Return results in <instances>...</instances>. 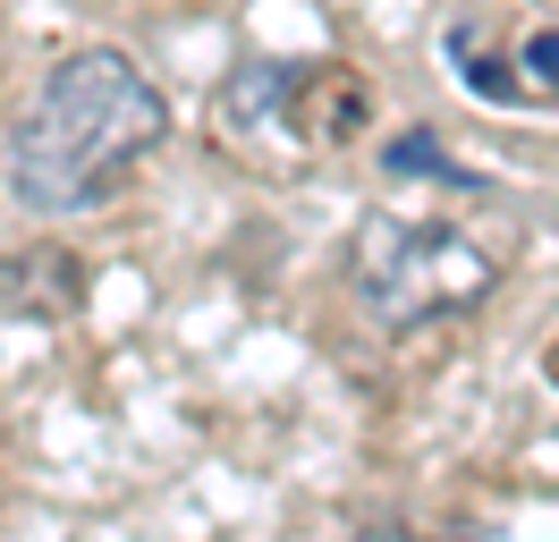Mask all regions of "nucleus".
<instances>
[{"label": "nucleus", "instance_id": "423d86ee", "mask_svg": "<svg viewBox=\"0 0 559 542\" xmlns=\"http://www.w3.org/2000/svg\"><path fill=\"white\" fill-rule=\"evenodd\" d=\"M525 68H543V76H551V68H559V34H543V43L525 51Z\"/></svg>", "mask_w": 559, "mask_h": 542}, {"label": "nucleus", "instance_id": "f257e3e1", "mask_svg": "<svg viewBox=\"0 0 559 542\" xmlns=\"http://www.w3.org/2000/svg\"><path fill=\"white\" fill-rule=\"evenodd\" d=\"M170 136V102L128 51H69L51 60L35 102L17 110L9 153H0V187L43 221L69 212H103L128 178H136Z\"/></svg>", "mask_w": 559, "mask_h": 542}, {"label": "nucleus", "instance_id": "f03ea898", "mask_svg": "<svg viewBox=\"0 0 559 542\" xmlns=\"http://www.w3.org/2000/svg\"><path fill=\"white\" fill-rule=\"evenodd\" d=\"M365 76L348 60H238L212 94V136L221 153L263 178H297V169L331 162L356 128H365Z\"/></svg>", "mask_w": 559, "mask_h": 542}, {"label": "nucleus", "instance_id": "20e7f679", "mask_svg": "<svg viewBox=\"0 0 559 542\" xmlns=\"http://www.w3.org/2000/svg\"><path fill=\"white\" fill-rule=\"evenodd\" d=\"M85 305V263L60 246H26V255H0V314L9 322H69Z\"/></svg>", "mask_w": 559, "mask_h": 542}, {"label": "nucleus", "instance_id": "7ed1b4c3", "mask_svg": "<svg viewBox=\"0 0 559 542\" xmlns=\"http://www.w3.org/2000/svg\"><path fill=\"white\" fill-rule=\"evenodd\" d=\"M348 288L382 331H424L500 288V255L441 212H365L348 237Z\"/></svg>", "mask_w": 559, "mask_h": 542}, {"label": "nucleus", "instance_id": "39448f33", "mask_svg": "<svg viewBox=\"0 0 559 542\" xmlns=\"http://www.w3.org/2000/svg\"><path fill=\"white\" fill-rule=\"evenodd\" d=\"M382 162L399 169V178H441V187H475V169H457L450 153L432 144V136H407V144H390Z\"/></svg>", "mask_w": 559, "mask_h": 542}, {"label": "nucleus", "instance_id": "0eeeda50", "mask_svg": "<svg viewBox=\"0 0 559 542\" xmlns=\"http://www.w3.org/2000/svg\"><path fill=\"white\" fill-rule=\"evenodd\" d=\"M356 542H424V534H407V526H365Z\"/></svg>", "mask_w": 559, "mask_h": 542}]
</instances>
